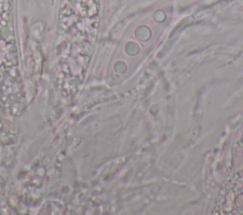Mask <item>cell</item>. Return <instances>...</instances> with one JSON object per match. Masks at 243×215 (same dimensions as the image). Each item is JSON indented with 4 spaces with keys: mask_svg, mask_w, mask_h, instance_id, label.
Returning a JSON list of instances; mask_svg holds the SVG:
<instances>
[{
    "mask_svg": "<svg viewBox=\"0 0 243 215\" xmlns=\"http://www.w3.org/2000/svg\"><path fill=\"white\" fill-rule=\"evenodd\" d=\"M99 0H62L60 32L64 40L76 45L80 39L90 46L98 24Z\"/></svg>",
    "mask_w": 243,
    "mask_h": 215,
    "instance_id": "obj_1",
    "label": "cell"
},
{
    "mask_svg": "<svg viewBox=\"0 0 243 215\" xmlns=\"http://www.w3.org/2000/svg\"><path fill=\"white\" fill-rule=\"evenodd\" d=\"M13 11L14 0H0V74L16 79L18 58Z\"/></svg>",
    "mask_w": 243,
    "mask_h": 215,
    "instance_id": "obj_2",
    "label": "cell"
}]
</instances>
